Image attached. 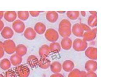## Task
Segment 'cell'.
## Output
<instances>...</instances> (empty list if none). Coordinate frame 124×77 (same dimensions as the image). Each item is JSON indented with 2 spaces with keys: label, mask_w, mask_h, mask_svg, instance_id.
Returning a JSON list of instances; mask_svg holds the SVG:
<instances>
[{
  "label": "cell",
  "mask_w": 124,
  "mask_h": 77,
  "mask_svg": "<svg viewBox=\"0 0 124 77\" xmlns=\"http://www.w3.org/2000/svg\"><path fill=\"white\" fill-rule=\"evenodd\" d=\"M71 26V23L68 20H62L59 24V34L63 38L69 37L72 34Z\"/></svg>",
  "instance_id": "obj_1"
},
{
  "label": "cell",
  "mask_w": 124,
  "mask_h": 77,
  "mask_svg": "<svg viewBox=\"0 0 124 77\" xmlns=\"http://www.w3.org/2000/svg\"><path fill=\"white\" fill-rule=\"evenodd\" d=\"M73 48L75 51L81 52L85 50L88 46V43L84 39L77 38L72 43Z\"/></svg>",
  "instance_id": "obj_2"
},
{
  "label": "cell",
  "mask_w": 124,
  "mask_h": 77,
  "mask_svg": "<svg viewBox=\"0 0 124 77\" xmlns=\"http://www.w3.org/2000/svg\"><path fill=\"white\" fill-rule=\"evenodd\" d=\"M44 36L47 40L52 42H56L59 37L58 31L52 28L48 29L46 31Z\"/></svg>",
  "instance_id": "obj_3"
},
{
  "label": "cell",
  "mask_w": 124,
  "mask_h": 77,
  "mask_svg": "<svg viewBox=\"0 0 124 77\" xmlns=\"http://www.w3.org/2000/svg\"><path fill=\"white\" fill-rule=\"evenodd\" d=\"M15 72L19 77H28L30 73L28 67L23 65L17 66L15 68Z\"/></svg>",
  "instance_id": "obj_4"
},
{
  "label": "cell",
  "mask_w": 124,
  "mask_h": 77,
  "mask_svg": "<svg viewBox=\"0 0 124 77\" xmlns=\"http://www.w3.org/2000/svg\"><path fill=\"white\" fill-rule=\"evenodd\" d=\"M3 49L8 54H12L16 52V43L11 39H8L3 42Z\"/></svg>",
  "instance_id": "obj_5"
},
{
  "label": "cell",
  "mask_w": 124,
  "mask_h": 77,
  "mask_svg": "<svg viewBox=\"0 0 124 77\" xmlns=\"http://www.w3.org/2000/svg\"><path fill=\"white\" fill-rule=\"evenodd\" d=\"M85 54L87 57L92 60H96L97 59V48L90 46L85 50Z\"/></svg>",
  "instance_id": "obj_6"
},
{
  "label": "cell",
  "mask_w": 124,
  "mask_h": 77,
  "mask_svg": "<svg viewBox=\"0 0 124 77\" xmlns=\"http://www.w3.org/2000/svg\"><path fill=\"white\" fill-rule=\"evenodd\" d=\"M12 27L14 31L17 33H22L25 30V25L23 22L20 20H17L15 21Z\"/></svg>",
  "instance_id": "obj_7"
},
{
  "label": "cell",
  "mask_w": 124,
  "mask_h": 77,
  "mask_svg": "<svg viewBox=\"0 0 124 77\" xmlns=\"http://www.w3.org/2000/svg\"><path fill=\"white\" fill-rule=\"evenodd\" d=\"M85 69L87 72H95L97 69V63L96 60H88L85 65Z\"/></svg>",
  "instance_id": "obj_8"
},
{
  "label": "cell",
  "mask_w": 124,
  "mask_h": 77,
  "mask_svg": "<svg viewBox=\"0 0 124 77\" xmlns=\"http://www.w3.org/2000/svg\"><path fill=\"white\" fill-rule=\"evenodd\" d=\"M72 32L74 35L77 37H82L83 35L84 31L82 29L80 23H77L73 25L72 27Z\"/></svg>",
  "instance_id": "obj_9"
},
{
  "label": "cell",
  "mask_w": 124,
  "mask_h": 77,
  "mask_svg": "<svg viewBox=\"0 0 124 77\" xmlns=\"http://www.w3.org/2000/svg\"><path fill=\"white\" fill-rule=\"evenodd\" d=\"M24 36L29 40H33L36 37L37 33L34 29L31 27H28L24 31Z\"/></svg>",
  "instance_id": "obj_10"
},
{
  "label": "cell",
  "mask_w": 124,
  "mask_h": 77,
  "mask_svg": "<svg viewBox=\"0 0 124 77\" xmlns=\"http://www.w3.org/2000/svg\"><path fill=\"white\" fill-rule=\"evenodd\" d=\"M61 47L65 50H69L72 46V41L69 37L63 38L61 42Z\"/></svg>",
  "instance_id": "obj_11"
},
{
  "label": "cell",
  "mask_w": 124,
  "mask_h": 77,
  "mask_svg": "<svg viewBox=\"0 0 124 77\" xmlns=\"http://www.w3.org/2000/svg\"><path fill=\"white\" fill-rule=\"evenodd\" d=\"M1 35L5 39H10L13 36L14 32L10 27H5L2 30Z\"/></svg>",
  "instance_id": "obj_12"
},
{
  "label": "cell",
  "mask_w": 124,
  "mask_h": 77,
  "mask_svg": "<svg viewBox=\"0 0 124 77\" xmlns=\"http://www.w3.org/2000/svg\"><path fill=\"white\" fill-rule=\"evenodd\" d=\"M82 37H83V39L86 42L93 41L96 37V32H95L92 30L86 31L84 33Z\"/></svg>",
  "instance_id": "obj_13"
},
{
  "label": "cell",
  "mask_w": 124,
  "mask_h": 77,
  "mask_svg": "<svg viewBox=\"0 0 124 77\" xmlns=\"http://www.w3.org/2000/svg\"><path fill=\"white\" fill-rule=\"evenodd\" d=\"M51 53L49 46L46 44L42 45L39 51V54L41 57H48Z\"/></svg>",
  "instance_id": "obj_14"
},
{
  "label": "cell",
  "mask_w": 124,
  "mask_h": 77,
  "mask_svg": "<svg viewBox=\"0 0 124 77\" xmlns=\"http://www.w3.org/2000/svg\"><path fill=\"white\" fill-rule=\"evenodd\" d=\"M27 63L31 68H34L38 66L39 60L37 56L31 55L27 59Z\"/></svg>",
  "instance_id": "obj_15"
},
{
  "label": "cell",
  "mask_w": 124,
  "mask_h": 77,
  "mask_svg": "<svg viewBox=\"0 0 124 77\" xmlns=\"http://www.w3.org/2000/svg\"><path fill=\"white\" fill-rule=\"evenodd\" d=\"M75 67V64L73 62L70 60H67L64 62L62 65V68L65 72H70L73 70Z\"/></svg>",
  "instance_id": "obj_16"
},
{
  "label": "cell",
  "mask_w": 124,
  "mask_h": 77,
  "mask_svg": "<svg viewBox=\"0 0 124 77\" xmlns=\"http://www.w3.org/2000/svg\"><path fill=\"white\" fill-rule=\"evenodd\" d=\"M51 64V60L47 58L41 57L39 60L38 66L43 69H47Z\"/></svg>",
  "instance_id": "obj_17"
},
{
  "label": "cell",
  "mask_w": 124,
  "mask_h": 77,
  "mask_svg": "<svg viewBox=\"0 0 124 77\" xmlns=\"http://www.w3.org/2000/svg\"><path fill=\"white\" fill-rule=\"evenodd\" d=\"M17 17V13L15 11L6 12L4 15L5 19L10 23L16 21Z\"/></svg>",
  "instance_id": "obj_18"
},
{
  "label": "cell",
  "mask_w": 124,
  "mask_h": 77,
  "mask_svg": "<svg viewBox=\"0 0 124 77\" xmlns=\"http://www.w3.org/2000/svg\"><path fill=\"white\" fill-rule=\"evenodd\" d=\"M58 14L55 11H48L46 15V18L48 21L51 23H55L58 18Z\"/></svg>",
  "instance_id": "obj_19"
},
{
  "label": "cell",
  "mask_w": 124,
  "mask_h": 77,
  "mask_svg": "<svg viewBox=\"0 0 124 77\" xmlns=\"http://www.w3.org/2000/svg\"><path fill=\"white\" fill-rule=\"evenodd\" d=\"M46 25L43 23L38 22L35 24L34 30L37 33L40 35H42L46 32Z\"/></svg>",
  "instance_id": "obj_20"
},
{
  "label": "cell",
  "mask_w": 124,
  "mask_h": 77,
  "mask_svg": "<svg viewBox=\"0 0 124 77\" xmlns=\"http://www.w3.org/2000/svg\"><path fill=\"white\" fill-rule=\"evenodd\" d=\"M10 60L13 66H18L22 63L23 58L19 56L17 53H14L10 57Z\"/></svg>",
  "instance_id": "obj_21"
},
{
  "label": "cell",
  "mask_w": 124,
  "mask_h": 77,
  "mask_svg": "<svg viewBox=\"0 0 124 77\" xmlns=\"http://www.w3.org/2000/svg\"><path fill=\"white\" fill-rule=\"evenodd\" d=\"M50 67L51 72L54 73H60L62 70V65L58 61L53 62L51 63Z\"/></svg>",
  "instance_id": "obj_22"
},
{
  "label": "cell",
  "mask_w": 124,
  "mask_h": 77,
  "mask_svg": "<svg viewBox=\"0 0 124 77\" xmlns=\"http://www.w3.org/2000/svg\"><path fill=\"white\" fill-rule=\"evenodd\" d=\"M16 53L20 56H24L27 54V49L25 45L20 44L16 46Z\"/></svg>",
  "instance_id": "obj_23"
},
{
  "label": "cell",
  "mask_w": 124,
  "mask_h": 77,
  "mask_svg": "<svg viewBox=\"0 0 124 77\" xmlns=\"http://www.w3.org/2000/svg\"><path fill=\"white\" fill-rule=\"evenodd\" d=\"M11 63L8 59H3L0 62V68L3 70H7L10 69Z\"/></svg>",
  "instance_id": "obj_24"
},
{
  "label": "cell",
  "mask_w": 124,
  "mask_h": 77,
  "mask_svg": "<svg viewBox=\"0 0 124 77\" xmlns=\"http://www.w3.org/2000/svg\"><path fill=\"white\" fill-rule=\"evenodd\" d=\"M49 48L51 52L54 53H58L61 51V46L59 43L57 42H52L50 45Z\"/></svg>",
  "instance_id": "obj_25"
},
{
  "label": "cell",
  "mask_w": 124,
  "mask_h": 77,
  "mask_svg": "<svg viewBox=\"0 0 124 77\" xmlns=\"http://www.w3.org/2000/svg\"><path fill=\"white\" fill-rule=\"evenodd\" d=\"M88 24L89 27H95L97 25V16L91 15L88 19Z\"/></svg>",
  "instance_id": "obj_26"
},
{
  "label": "cell",
  "mask_w": 124,
  "mask_h": 77,
  "mask_svg": "<svg viewBox=\"0 0 124 77\" xmlns=\"http://www.w3.org/2000/svg\"><path fill=\"white\" fill-rule=\"evenodd\" d=\"M67 17L69 18L70 19L75 20L78 19L79 16V12L76 11H67L66 13Z\"/></svg>",
  "instance_id": "obj_27"
},
{
  "label": "cell",
  "mask_w": 124,
  "mask_h": 77,
  "mask_svg": "<svg viewBox=\"0 0 124 77\" xmlns=\"http://www.w3.org/2000/svg\"><path fill=\"white\" fill-rule=\"evenodd\" d=\"M17 16L20 20L23 21H26L28 19L30 14L28 11L17 12Z\"/></svg>",
  "instance_id": "obj_28"
},
{
  "label": "cell",
  "mask_w": 124,
  "mask_h": 77,
  "mask_svg": "<svg viewBox=\"0 0 124 77\" xmlns=\"http://www.w3.org/2000/svg\"><path fill=\"white\" fill-rule=\"evenodd\" d=\"M68 77H81V71L78 69H74L70 72Z\"/></svg>",
  "instance_id": "obj_29"
},
{
  "label": "cell",
  "mask_w": 124,
  "mask_h": 77,
  "mask_svg": "<svg viewBox=\"0 0 124 77\" xmlns=\"http://www.w3.org/2000/svg\"><path fill=\"white\" fill-rule=\"evenodd\" d=\"M5 77H17V75L16 72L13 70V69H10L7 70L5 74Z\"/></svg>",
  "instance_id": "obj_30"
},
{
  "label": "cell",
  "mask_w": 124,
  "mask_h": 77,
  "mask_svg": "<svg viewBox=\"0 0 124 77\" xmlns=\"http://www.w3.org/2000/svg\"><path fill=\"white\" fill-rule=\"evenodd\" d=\"M80 24L81 26L82 27V29H83L84 31L86 32V31L91 30L90 27H89V26L87 25L84 24V23H81Z\"/></svg>",
  "instance_id": "obj_31"
},
{
  "label": "cell",
  "mask_w": 124,
  "mask_h": 77,
  "mask_svg": "<svg viewBox=\"0 0 124 77\" xmlns=\"http://www.w3.org/2000/svg\"><path fill=\"white\" fill-rule=\"evenodd\" d=\"M85 77H97V75L95 72H87Z\"/></svg>",
  "instance_id": "obj_32"
},
{
  "label": "cell",
  "mask_w": 124,
  "mask_h": 77,
  "mask_svg": "<svg viewBox=\"0 0 124 77\" xmlns=\"http://www.w3.org/2000/svg\"><path fill=\"white\" fill-rule=\"evenodd\" d=\"M41 12L40 11H30L29 13L33 17H37L39 16L40 13Z\"/></svg>",
  "instance_id": "obj_33"
},
{
  "label": "cell",
  "mask_w": 124,
  "mask_h": 77,
  "mask_svg": "<svg viewBox=\"0 0 124 77\" xmlns=\"http://www.w3.org/2000/svg\"><path fill=\"white\" fill-rule=\"evenodd\" d=\"M50 77H64V76L62 74L60 73H57L51 75Z\"/></svg>",
  "instance_id": "obj_34"
},
{
  "label": "cell",
  "mask_w": 124,
  "mask_h": 77,
  "mask_svg": "<svg viewBox=\"0 0 124 77\" xmlns=\"http://www.w3.org/2000/svg\"><path fill=\"white\" fill-rule=\"evenodd\" d=\"M4 23L3 22V21L0 20V32L2 31V30H3V29L4 28Z\"/></svg>",
  "instance_id": "obj_35"
},
{
  "label": "cell",
  "mask_w": 124,
  "mask_h": 77,
  "mask_svg": "<svg viewBox=\"0 0 124 77\" xmlns=\"http://www.w3.org/2000/svg\"><path fill=\"white\" fill-rule=\"evenodd\" d=\"M5 51L3 49H0V59L4 56Z\"/></svg>",
  "instance_id": "obj_36"
},
{
  "label": "cell",
  "mask_w": 124,
  "mask_h": 77,
  "mask_svg": "<svg viewBox=\"0 0 124 77\" xmlns=\"http://www.w3.org/2000/svg\"><path fill=\"white\" fill-rule=\"evenodd\" d=\"M86 72L85 71H81V77H85Z\"/></svg>",
  "instance_id": "obj_37"
},
{
  "label": "cell",
  "mask_w": 124,
  "mask_h": 77,
  "mask_svg": "<svg viewBox=\"0 0 124 77\" xmlns=\"http://www.w3.org/2000/svg\"><path fill=\"white\" fill-rule=\"evenodd\" d=\"M89 13L91 14V15H92V16H97V13L96 11H89Z\"/></svg>",
  "instance_id": "obj_38"
},
{
  "label": "cell",
  "mask_w": 124,
  "mask_h": 77,
  "mask_svg": "<svg viewBox=\"0 0 124 77\" xmlns=\"http://www.w3.org/2000/svg\"><path fill=\"white\" fill-rule=\"evenodd\" d=\"M4 13L3 11H0V20H1L4 16Z\"/></svg>",
  "instance_id": "obj_39"
},
{
  "label": "cell",
  "mask_w": 124,
  "mask_h": 77,
  "mask_svg": "<svg viewBox=\"0 0 124 77\" xmlns=\"http://www.w3.org/2000/svg\"><path fill=\"white\" fill-rule=\"evenodd\" d=\"M0 49H3V43L1 41H0Z\"/></svg>",
  "instance_id": "obj_40"
},
{
  "label": "cell",
  "mask_w": 124,
  "mask_h": 77,
  "mask_svg": "<svg viewBox=\"0 0 124 77\" xmlns=\"http://www.w3.org/2000/svg\"><path fill=\"white\" fill-rule=\"evenodd\" d=\"M81 14L82 15V16H83V17H85L86 15V12L85 11H81Z\"/></svg>",
  "instance_id": "obj_41"
},
{
  "label": "cell",
  "mask_w": 124,
  "mask_h": 77,
  "mask_svg": "<svg viewBox=\"0 0 124 77\" xmlns=\"http://www.w3.org/2000/svg\"><path fill=\"white\" fill-rule=\"evenodd\" d=\"M57 13H59L60 14H63L64 13H66V11H57Z\"/></svg>",
  "instance_id": "obj_42"
},
{
  "label": "cell",
  "mask_w": 124,
  "mask_h": 77,
  "mask_svg": "<svg viewBox=\"0 0 124 77\" xmlns=\"http://www.w3.org/2000/svg\"><path fill=\"white\" fill-rule=\"evenodd\" d=\"M93 31H94L95 32H96L97 33V28H95L94 29H92Z\"/></svg>",
  "instance_id": "obj_43"
},
{
  "label": "cell",
  "mask_w": 124,
  "mask_h": 77,
  "mask_svg": "<svg viewBox=\"0 0 124 77\" xmlns=\"http://www.w3.org/2000/svg\"><path fill=\"white\" fill-rule=\"evenodd\" d=\"M0 77H5V76H3L1 73H0Z\"/></svg>",
  "instance_id": "obj_44"
}]
</instances>
